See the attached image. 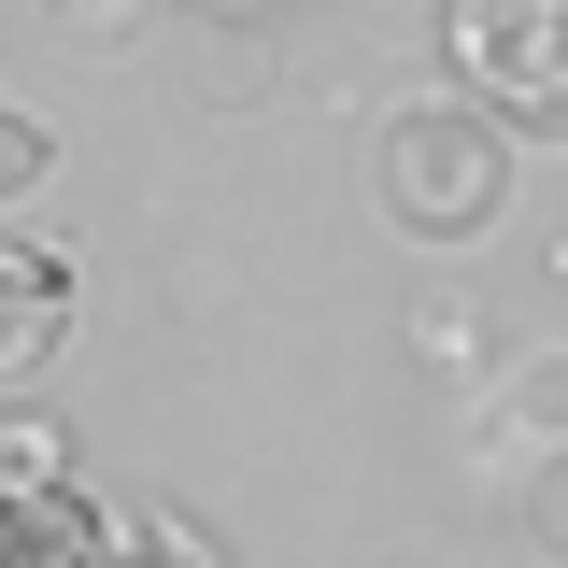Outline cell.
Segmentation results:
<instances>
[{
	"instance_id": "7c38bea8",
	"label": "cell",
	"mask_w": 568,
	"mask_h": 568,
	"mask_svg": "<svg viewBox=\"0 0 568 568\" xmlns=\"http://www.w3.org/2000/svg\"><path fill=\"white\" fill-rule=\"evenodd\" d=\"M43 171H58V129H43V114H14V100H0V213L29 200V185H43Z\"/></svg>"
},
{
	"instance_id": "6da1fadb",
	"label": "cell",
	"mask_w": 568,
	"mask_h": 568,
	"mask_svg": "<svg viewBox=\"0 0 568 568\" xmlns=\"http://www.w3.org/2000/svg\"><path fill=\"white\" fill-rule=\"evenodd\" d=\"M369 185H384V227H398V242L469 256L497 213H511V129H497L484 100H455V85H440V100H398Z\"/></svg>"
},
{
	"instance_id": "30bf717a",
	"label": "cell",
	"mask_w": 568,
	"mask_h": 568,
	"mask_svg": "<svg viewBox=\"0 0 568 568\" xmlns=\"http://www.w3.org/2000/svg\"><path fill=\"white\" fill-rule=\"evenodd\" d=\"M43 29H58L71 58H129L142 29H156V0H43Z\"/></svg>"
},
{
	"instance_id": "277c9868",
	"label": "cell",
	"mask_w": 568,
	"mask_h": 568,
	"mask_svg": "<svg viewBox=\"0 0 568 568\" xmlns=\"http://www.w3.org/2000/svg\"><path fill=\"white\" fill-rule=\"evenodd\" d=\"M185 85H200V114H271V100H284V43L256 29V14H200Z\"/></svg>"
},
{
	"instance_id": "9c48e42d",
	"label": "cell",
	"mask_w": 568,
	"mask_h": 568,
	"mask_svg": "<svg viewBox=\"0 0 568 568\" xmlns=\"http://www.w3.org/2000/svg\"><path fill=\"white\" fill-rule=\"evenodd\" d=\"M497 426L526 440V469H540V455H568V355H526V369L497 384Z\"/></svg>"
},
{
	"instance_id": "52a82bcc",
	"label": "cell",
	"mask_w": 568,
	"mask_h": 568,
	"mask_svg": "<svg viewBox=\"0 0 568 568\" xmlns=\"http://www.w3.org/2000/svg\"><path fill=\"white\" fill-rule=\"evenodd\" d=\"M398 342H413L426 384H469V369H497V327L469 313V298H413V313H398Z\"/></svg>"
},
{
	"instance_id": "8992f818",
	"label": "cell",
	"mask_w": 568,
	"mask_h": 568,
	"mask_svg": "<svg viewBox=\"0 0 568 568\" xmlns=\"http://www.w3.org/2000/svg\"><path fill=\"white\" fill-rule=\"evenodd\" d=\"M100 568H227V540H213L185 497H114V540H100Z\"/></svg>"
},
{
	"instance_id": "8fae6325",
	"label": "cell",
	"mask_w": 568,
	"mask_h": 568,
	"mask_svg": "<svg viewBox=\"0 0 568 568\" xmlns=\"http://www.w3.org/2000/svg\"><path fill=\"white\" fill-rule=\"evenodd\" d=\"M511 526H526V540H540V555L568 568V455H540V469L511 484Z\"/></svg>"
},
{
	"instance_id": "4fadbf2b",
	"label": "cell",
	"mask_w": 568,
	"mask_h": 568,
	"mask_svg": "<svg viewBox=\"0 0 568 568\" xmlns=\"http://www.w3.org/2000/svg\"><path fill=\"white\" fill-rule=\"evenodd\" d=\"M185 14H256V29H271V14H284V0H185Z\"/></svg>"
},
{
	"instance_id": "3957f363",
	"label": "cell",
	"mask_w": 568,
	"mask_h": 568,
	"mask_svg": "<svg viewBox=\"0 0 568 568\" xmlns=\"http://www.w3.org/2000/svg\"><path fill=\"white\" fill-rule=\"evenodd\" d=\"M58 342H71V256H58V242H29V227H0V398L43 384Z\"/></svg>"
},
{
	"instance_id": "ba28073f",
	"label": "cell",
	"mask_w": 568,
	"mask_h": 568,
	"mask_svg": "<svg viewBox=\"0 0 568 568\" xmlns=\"http://www.w3.org/2000/svg\"><path fill=\"white\" fill-rule=\"evenodd\" d=\"M58 484H71V426L14 398L0 413V511H29V497H58Z\"/></svg>"
},
{
	"instance_id": "7a4b0ae2",
	"label": "cell",
	"mask_w": 568,
	"mask_h": 568,
	"mask_svg": "<svg viewBox=\"0 0 568 568\" xmlns=\"http://www.w3.org/2000/svg\"><path fill=\"white\" fill-rule=\"evenodd\" d=\"M440 85L511 142H568V0H440Z\"/></svg>"
},
{
	"instance_id": "5b68a950",
	"label": "cell",
	"mask_w": 568,
	"mask_h": 568,
	"mask_svg": "<svg viewBox=\"0 0 568 568\" xmlns=\"http://www.w3.org/2000/svg\"><path fill=\"white\" fill-rule=\"evenodd\" d=\"M100 540H114V511L85 484L29 497V511H0V568H100Z\"/></svg>"
}]
</instances>
